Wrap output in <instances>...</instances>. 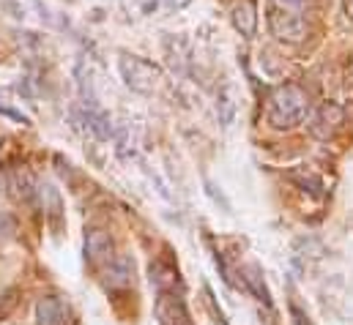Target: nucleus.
I'll list each match as a JSON object with an SVG mask.
<instances>
[{"label": "nucleus", "instance_id": "1", "mask_svg": "<svg viewBox=\"0 0 353 325\" xmlns=\"http://www.w3.org/2000/svg\"><path fill=\"white\" fill-rule=\"evenodd\" d=\"M307 107H310V98H307L304 87H299L296 82H288V85H279V87L271 93L265 118H268L271 129H276V132H290V129H296V126L304 120Z\"/></svg>", "mask_w": 353, "mask_h": 325}, {"label": "nucleus", "instance_id": "2", "mask_svg": "<svg viewBox=\"0 0 353 325\" xmlns=\"http://www.w3.org/2000/svg\"><path fill=\"white\" fill-rule=\"evenodd\" d=\"M265 22H268V33L282 44H301L307 39V19L293 6L271 3L265 11Z\"/></svg>", "mask_w": 353, "mask_h": 325}, {"label": "nucleus", "instance_id": "3", "mask_svg": "<svg viewBox=\"0 0 353 325\" xmlns=\"http://www.w3.org/2000/svg\"><path fill=\"white\" fill-rule=\"evenodd\" d=\"M121 74H123L126 85L132 90H137V93H151L162 80L159 66H154L145 58H134V55H123L121 58Z\"/></svg>", "mask_w": 353, "mask_h": 325}, {"label": "nucleus", "instance_id": "4", "mask_svg": "<svg viewBox=\"0 0 353 325\" xmlns=\"http://www.w3.org/2000/svg\"><path fill=\"white\" fill-rule=\"evenodd\" d=\"M345 123V109L337 101H323L310 118V134L315 140H334Z\"/></svg>", "mask_w": 353, "mask_h": 325}, {"label": "nucleus", "instance_id": "5", "mask_svg": "<svg viewBox=\"0 0 353 325\" xmlns=\"http://www.w3.org/2000/svg\"><path fill=\"white\" fill-rule=\"evenodd\" d=\"M157 320H159V325H194L181 290H159V295H157Z\"/></svg>", "mask_w": 353, "mask_h": 325}, {"label": "nucleus", "instance_id": "6", "mask_svg": "<svg viewBox=\"0 0 353 325\" xmlns=\"http://www.w3.org/2000/svg\"><path fill=\"white\" fill-rule=\"evenodd\" d=\"M230 19H233V28L244 36V39H252L255 30H258V8L252 0H236L233 11H230Z\"/></svg>", "mask_w": 353, "mask_h": 325}, {"label": "nucleus", "instance_id": "7", "mask_svg": "<svg viewBox=\"0 0 353 325\" xmlns=\"http://www.w3.org/2000/svg\"><path fill=\"white\" fill-rule=\"evenodd\" d=\"M85 257H88L93 265H101V262H110L112 260V238L110 233L93 227L85 235Z\"/></svg>", "mask_w": 353, "mask_h": 325}, {"label": "nucleus", "instance_id": "8", "mask_svg": "<svg viewBox=\"0 0 353 325\" xmlns=\"http://www.w3.org/2000/svg\"><path fill=\"white\" fill-rule=\"evenodd\" d=\"M36 320H39V325H66L69 323V309L61 298L44 295L36 304Z\"/></svg>", "mask_w": 353, "mask_h": 325}, {"label": "nucleus", "instance_id": "9", "mask_svg": "<svg viewBox=\"0 0 353 325\" xmlns=\"http://www.w3.org/2000/svg\"><path fill=\"white\" fill-rule=\"evenodd\" d=\"M132 273H134V265H132L129 257H112L107 271H104V284L112 287V290L129 287L132 284Z\"/></svg>", "mask_w": 353, "mask_h": 325}, {"label": "nucleus", "instance_id": "10", "mask_svg": "<svg viewBox=\"0 0 353 325\" xmlns=\"http://www.w3.org/2000/svg\"><path fill=\"white\" fill-rule=\"evenodd\" d=\"M151 282L157 284V290H181V279H178V268L157 262L151 265Z\"/></svg>", "mask_w": 353, "mask_h": 325}, {"label": "nucleus", "instance_id": "11", "mask_svg": "<svg viewBox=\"0 0 353 325\" xmlns=\"http://www.w3.org/2000/svg\"><path fill=\"white\" fill-rule=\"evenodd\" d=\"M343 11H345V17L353 22V0H343Z\"/></svg>", "mask_w": 353, "mask_h": 325}, {"label": "nucleus", "instance_id": "12", "mask_svg": "<svg viewBox=\"0 0 353 325\" xmlns=\"http://www.w3.org/2000/svg\"><path fill=\"white\" fill-rule=\"evenodd\" d=\"M282 3H285V6H293V8H296V6H301V0H282Z\"/></svg>", "mask_w": 353, "mask_h": 325}]
</instances>
